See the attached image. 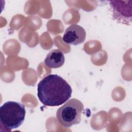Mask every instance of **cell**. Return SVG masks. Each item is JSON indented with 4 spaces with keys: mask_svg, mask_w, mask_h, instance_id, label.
<instances>
[{
    "mask_svg": "<svg viewBox=\"0 0 132 132\" xmlns=\"http://www.w3.org/2000/svg\"><path fill=\"white\" fill-rule=\"evenodd\" d=\"M72 89L68 82L57 74H50L40 81L37 95L40 101L48 106H58L71 97Z\"/></svg>",
    "mask_w": 132,
    "mask_h": 132,
    "instance_id": "obj_1",
    "label": "cell"
},
{
    "mask_svg": "<svg viewBox=\"0 0 132 132\" xmlns=\"http://www.w3.org/2000/svg\"><path fill=\"white\" fill-rule=\"evenodd\" d=\"M25 106L19 102L8 101L0 107L1 122L9 130L20 126L25 120Z\"/></svg>",
    "mask_w": 132,
    "mask_h": 132,
    "instance_id": "obj_2",
    "label": "cell"
},
{
    "mask_svg": "<svg viewBox=\"0 0 132 132\" xmlns=\"http://www.w3.org/2000/svg\"><path fill=\"white\" fill-rule=\"evenodd\" d=\"M83 104L79 100L72 98L59 108L56 112V118L63 127L69 128L80 123Z\"/></svg>",
    "mask_w": 132,
    "mask_h": 132,
    "instance_id": "obj_3",
    "label": "cell"
},
{
    "mask_svg": "<svg viewBox=\"0 0 132 132\" xmlns=\"http://www.w3.org/2000/svg\"><path fill=\"white\" fill-rule=\"evenodd\" d=\"M109 3L113 19L118 23L130 25L132 17V1L112 0Z\"/></svg>",
    "mask_w": 132,
    "mask_h": 132,
    "instance_id": "obj_4",
    "label": "cell"
},
{
    "mask_svg": "<svg viewBox=\"0 0 132 132\" xmlns=\"http://www.w3.org/2000/svg\"><path fill=\"white\" fill-rule=\"evenodd\" d=\"M86 36V32L84 28L77 24H73L66 29L63 40L65 43L77 45L85 41Z\"/></svg>",
    "mask_w": 132,
    "mask_h": 132,
    "instance_id": "obj_5",
    "label": "cell"
},
{
    "mask_svg": "<svg viewBox=\"0 0 132 132\" xmlns=\"http://www.w3.org/2000/svg\"><path fill=\"white\" fill-rule=\"evenodd\" d=\"M64 61L63 53L59 49H55L47 55L44 59V63L50 68H58L63 65Z\"/></svg>",
    "mask_w": 132,
    "mask_h": 132,
    "instance_id": "obj_6",
    "label": "cell"
}]
</instances>
